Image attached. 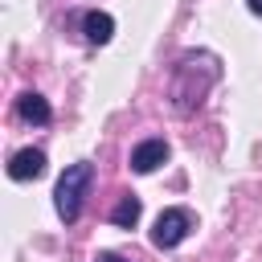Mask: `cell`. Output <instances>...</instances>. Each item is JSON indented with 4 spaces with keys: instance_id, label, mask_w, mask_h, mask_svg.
Wrapping results in <instances>:
<instances>
[{
    "instance_id": "1",
    "label": "cell",
    "mask_w": 262,
    "mask_h": 262,
    "mask_svg": "<svg viewBox=\"0 0 262 262\" xmlns=\"http://www.w3.org/2000/svg\"><path fill=\"white\" fill-rule=\"evenodd\" d=\"M217 78H221V61H217L213 53H205V49L180 53L176 66H172V78H168L172 111H176V115H192V111L205 102V94H209V86H213Z\"/></svg>"
},
{
    "instance_id": "2",
    "label": "cell",
    "mask_w": 262,
    "mask_h": 262,
    "mask_svg": "<svg viewBox=\"0 0 262 262\" xmlns=\"http://www.w3.org/2000/svg\"><path fill=\"white\" fill-rule=\"evenodd\" d=\"M90 180H94V164H90V160H78V164H70V168L57 176L53 209H57V217H61L66 225H70V221H78L82 201H86V192H90Z\"/></svg>"
},
{
    "instance_id": "3",
    "label": "cell",
    "mask_w": 262,
    "mask_h": 262,
    "mask_svg": "<svg viewBox=\"0 0 262 262\" xmlns=\"http://www.w3.org/2000/svg\"><path fill=\"white\" fill-rule=\"evenodd\" d=\"M188 233H192V213L180 209V205H172V209H164V213L156 217V225H151V246H156V250H176Z\"/></svg>"
},
{
    "instance_id": "4",
    "label": "cell",
    "mask_w": 262,
    "mask_h": 262,
    "mask_svg": "<svg viewBox=\"0 0 262 262\" xmlns=\"http://www.w3.org/2000/svg\"><path fill=\"white\" fill-rule=\"evenodd\" d=\"M164 160H168V143L164 139H143V143L131 147V172H139V176L156 172Z\"/></svg>"
},
{
    "instance_id": "5",
    "label": "cell",
    "mask_w": 262,
    "mask_h": 262,
    "mask_svg": "<svg viewBox=\"0 0 262 262\" xmlns=\"http://www.w3.org/2000/svg\"><path fill=\"white\" fill-rule=\"evenodd\" d=\"M41 172H45V151L41 147H20L8 160V176L12 180H37Z\"/></svg>"
},
{
    "instance_id": "6",
    "label": "cell",
    "mask_w": 262,
    "mask_h": 262,
    "mask_svg": "<svg viewBox=\"0 0 262 262\" xmlns=\"http://www.w3.org/2000/svg\"><path fill=\"white\" fill-rule=\"evenodd\" d=\"M16 115L25 119V123H33V127H45L49 119H53V111H49V102L37 94V90H25L20 98H16Z\"/></svg>"
},
{
    "instance_id": "7",
    "label": "cell",
    "mask_w": 262,
    "mask_h": 262,
    "mask_svg": "<svg viewBox=\"0 0 262 262\" xmlns=\"http://www.w3.org/2000/svg\"><path fill=\"white\" fill-rule=\"evenodd\" d=\"M82 33H86L90 45H106L115 37V16L111 12H86L82 16Z\"/></svg>"
},
{
    "instance_id": "8",
    "label": "cell",
    "mask_w": 262,
    "mask_h": 262,
    "mask_svg": "<svg viewBox=\"0 0 262 262\" xmlns=\"http://www.w3.org/2000/svg\"><path fill=\"white\" fill-rule=\"evenodd\" d=\"M139 213H143V205H139V196H135V192H127V196H123V201H119V205L111 209V221H115L119 229H131V225L139 221Z\"/></svg>"
},
{
    "instance_id": "9",
    "label": "cell",
    "mask_w": 262,
    "mask_h": 262,
    "mask_svg": "<svg viewBox=\"0 0 262 262\" xmlns=\"http://www.w3.org/2000/svg\"><path fill=\"white\" fill-rule=\"evenodd\" d=\"M94 262H127V258H119V254H98Z\"/></svg>"
},
{
    "instance_id": "10",
    "label": "cell",
    "mask_w": 262,
    "mask_h": 262,
    "mask_svg": "<svg viewBox=\"0 0 262 262\" xmlns=\"http://www.w3.org/2000/svg\"><path fill=\"white\" fill-rule=\"evenodd\" d=\"M246 4H250V12H254V16H262V0H246Z\"/></svg>"
}]
</instances>
